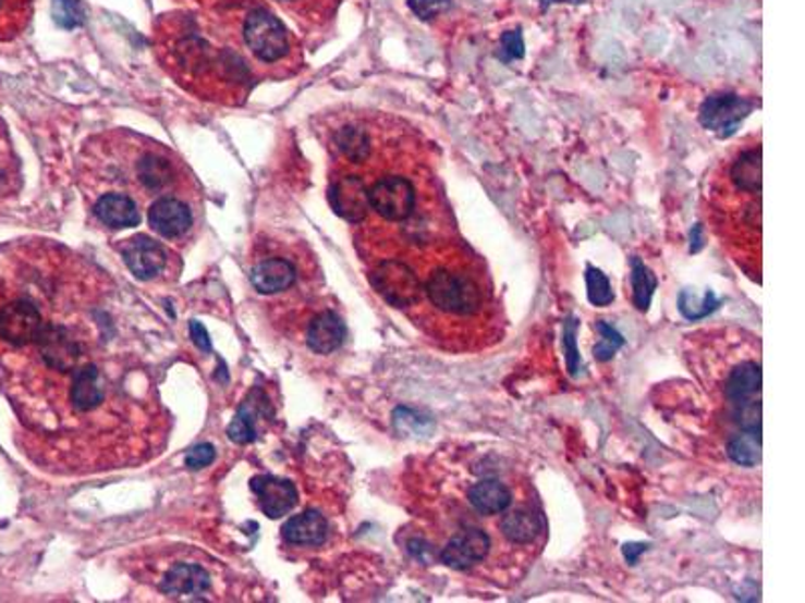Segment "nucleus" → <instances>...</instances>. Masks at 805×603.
Here are the masks:
<instances>
[{"instance_id":"obj_29","label":"nucleus","mask_w":805,"mask_h":603,"mask_svg":"<svg viewBox=\"0 0 805 603\" xmlns=\"http://www.w3.org/2000/svg\"><path fill=\"white\" fill-rule=\"evenodd\" d=\"M735 422L740 424L741 431H759L761 433V398H755L752 403H745L733 408Z\"/></svg>"},{"instance_id":"obj_10","label":"nucleus","mask_w":805,"mask_h":603,"mask_svg":"<svg viewBox=\"0 0 805 603\" xmlns=\"http://www.w3.org/2000/svg\"><path fill=\"white\" fill-rule=\"evenodd\" d=\"M118 249L130 272L144 282H154L172 272V251L156 237L137 234L123 239Z\"/></svg>"},{"instance_id":"obj_36","label":"nucleus","mask_w":805,"mask_h":603,"mask_svg":"<svg viewBox=\"0 0 805 603\" xmlns=\"http://www.w3.org/2000/svg\"><path fill=\"white\" fill-rule=\"evenodd\" d=\"M544 2H548V0H544ZM550 2H574V4H578V2H584V0H550Z\"/></svg>"},{"instance_id":"obj_9","label":"nucleus","mask_w":805,"mask_h":603,"mask_svg":"<svg viewBox=\"0 0 805 603\" xmlns=\"http://www.w3.org/2000/svg\"><path fill=\"white\" fill-rule=\"evenodd\" d=\"M214 576L211 569L199 559H185L178 557L173 564L161 569L158 579V590L172 598V600H190V602H204V600H220L218 590L214 588Z\"/></svg>"},{"instance_id":"obj_27","label":"nucleus","mask_w":805,"mask_h":603,"mask_svg":"<svg viewBox=\"0 0 805 603\" xmlns=\"http://www.w3.org/2000/svg\"><path fill=\"white\" fill-rule=\"evenodd\" d=\"M596 330L602 334V341L595 346V358L600 362H607L619 353V348L624 344V339L617 330L608 327L605 322H596Z\"/></svg>"},{"instance_id":"obj_23","label":"nucleus","mask_w":805,"mask_h":603,"mask_svg":"<svg viewBox=\"0 0 805 603\" xmlns=\"http://www.w3.org/2000/svg\"><path fill=\"white\" fill-rule=\"evenodd\" d=\"M727 455L741 467H755L761 460V433L741 431L735 434L727 445Z\"/></svg>"},{"instance_id":"obj_13","label":"nucleus","mask_w":805,"mask_h":603,"mask_svg":"<svg viewBox=\"0 0 805 603\" xmlns=\"http://www.w3.org/2000/svg\"><path fill=\"white\" fill-rule=\"evenodd\" d=\"M373 284L397 308H405L422 298V282L403 262L389 260L373 274Z\"/></svg>"},{"instance_id":"obj_15","label":"nucleus","mask_w":805,"mask_h":603,"mask_svg":"<svg viewBox=\"0 0 805 603\" xmlns=\"http://www.w3.org/2000/svg\"><path fill=\"white\" fill-rule=\"evenodd\" d=\"M491 541L484 529H465L462 533L449 539L448 545L441 550V562L451 569H469L488 557Z\"/></svg>"},{"instance_id":"obj_31","label":"nucleus","mask_w":805,"mask_h":603,"mask_svg":"<svg viewBox=\"0 0 805 603\" xmlns=\"http://www.w3.org/2000/svg\"><path fill=\"white\" fill-rule=\"evenodd\" d=\"M576 329H578V322H576L574 318H570L566 324H564V348H566L568 370H570V374H576V372H578V353H576Z\"/></svg>"},{"instance_id":"obj_8","label":"nucleus","mask_w":805,"mask_h":603,"mask_svg":"<svg viewBox=\"0 0 805 603\" xmlns=\"http://www.w3.org/2000/svg\"><path fill=\"white\" fill-rule=\"evenodd\" d=\"M367 204L385 223L407 222L417 210V187L401 173H383L367 184Z\"/></svg>"},{"instance_id":"obj_33","label":"nucleus","mask_w":805,"mask_h":603,"mask_svg":"<svg viewBox=\"0 0 805 603\" xmlns=\"http://www.w3.org/2000/svg\"><path fill=\"white\" fill-rule=\"evenodd\" d=\"M192 332H194V339L198 342L199 348L210 350V342H208V336H206V330L202 329L198 322H192Z\"/></svg>"},{"instance_id":"obj_14","label":"nucleus","mask_w":805,"mask_h":603,"mask_svg":"<svg viewBox=\"0 0 805 603\" xmlns=\"http://www.w3.org/2000/svg\"><path fill=\"white\" fill-rule=\"evenodd\" d=\"M92 216L109 230H132L144 220L142 206L121 192H103L85 197Z\"/></svg>"},{"instance_id":"obj_12","label":"nucleus","mask_w":805,"mask_h":603,"mask_svg":"<svg viewBox=\"0 0 805 603\" xmlns=\"http://www.w3.org/2000/svg\"><path fill=\"white\" fill-rule=\"evenodd\" d=\"M329 199L332 210L353 225L369 218L365 177L353 171H337L330 177Z\"/></svg>"},{"instance_id":"obj_30","label":"nucleus","mask_w":805,"mask_h":603,"mask_svg":"<svg viewBox=\"0 0 805 603\" xmlns=\"http://www.w3.org/2000/svg\"><path fill=\"white\" fill-rule=\"evenodd\" d=\"M407 4L417 19L429 23L439 14L449 11L453 7V0H407Z\"/></svg>"},{"instance_id":"obj_22","label":"nucleus","mask_w":805,"mask_h":603,"mask_svg":"<svg viewBox=\"0 0 805 603\" xmlns=\"http://www.w3.org/2000/svg\"><path fill=\"white\" fill-rule=\"evenodd\" d=\"M500 529L508 541L515 545H526L540 536L544 524L540 515H536L532 509H515L503 515Z\"/></svg>"},{"instance_id":"obj_32","label":"nucleus","mask_w":805,"mask_h":603,"mask_svg":"<svg viewBox=\"0 0 805 603\" xmlns=\"http://www.w3.org/2000/svg\"><path fill=\"white\" fill-rule=\"evenodd\" d=\"M216 459V451L211 445H199L194 446L187 457H185V465L190 469H202V467H208Z\"/></svg>"},{"instance_id":"obj_28","label":"nucleus","mask_w":805,"mask_h":603,"mask_svg":"<svg viewBox=\"0 0 805 603\" xmlns=\"http://www.w3.org/2000/svg\"><path fill=\"white\" fill-rule=\"evenodd\" d=\"M524 35H522V28H515V30H505L500 39V51H498V59L503 63H512V61H520L524 59Z\"/></svg>"},{"instance_id":"obj_19","label":"nucleus","mask_w":805,"mask_h":603,"mask_svg":"<svg viewBox=\"0 0 805 603\" xmlns=\"http://www.w3.org/2000/svg\"><path fill=\"white\" fill-rule=\"evenodd\" d=\"M329 536V524L327 519L317 512H304L291 517L282 527V538L291 545L301 547H315L325 543Z\"/></svg>"},{"instance_id":"obj_25","label":"nucleus","mask_w":805,"mask_h":603,"mask_svg":"<svg viewBox=\"0 0 805 603\" xmlns=\"http://www.w3.org/2000/svg\"><path fill=\"white\" fill-rule=\"evenodd\" d=\"M586 284H588V300L598 308L610 306L614 302V294L610 288L607 275L600 270H596L595 266H588L586 270Z\"/></svg>"},{"instance_id":"obj_20","label":"nucleus","mask_w":805,"mask_h":603,"mask_svg":"<svg viewBox=\"0 0 805 603\" xmlns=\"http://www.w3.org/2000/svg\"><path fill=\"white\" fill-rule=\"evenodd\" d=\"M467 501L479 515H500L512 505V491L498 479H484L467 489Z\"/></svg>"},{"instance_id":"obj_18","label":"nucleus","mask_w":805,"mask_h":603,"mask_svg":"<svg viewBox=\"0 0 805 603\" xmlns=\"http://www.w3.org/2000/svg\"><path fill=\"white\" fill-rule=\"evenodd\" d=\"M761 394V367L759 362H741L731 370L725 382V398L731 407L752 403Z\"/></svg>"},{"instance_id":"obj_24","label":"nucleus","mask_w":805,"mask_h":603,"mask_svg":"<svg viewBox=\"0 0 805 603\" xmlns=\"http://www.w3.org/2000/svg\"><path fill=\"white\" fill-rule=\"evenodd\" d=\"M631 266H633L631 282H633L634 304L641 312H647L650 300H652V294L657 290V275L652 274L638 258H633Z\"/></svg>"},{"instance_id":"obj_3","label":"nucleus","mask_w":805,"mask_h":603,"mask_svg":"<svg viewBox=\"0 0 805 603\" xmlns=\"http://www.w3.org/2000/svg\"><path fill=\"white\" fill-rule=\"evenodd\" d=\"M77 175L83 196L121 192L142 210L159 197H204L194 173L170 147L130 130L99 133L81 149Z\"/></svg>"},{"instance_id":"obj_21","label":"nucleus","mask_w":805,"mask_h":603,"mask_svg":"<svg viewBox=\"0 0 805 603\" xmlns=\"http://www.w3.org/2000/svg\"><path fill=\"white\" fill-rule=\"evenodd\" d=\"M729 177L740 192L759 196L761 194V147H753V149L743 151L740 158L733 161Z\"/></svg>"},{"instance_id":"obj_2","label":"nucleus","mask_w":805,"mask_h":603,"mask_svg":"<svg viewBox=\"0 0 805 603\" xmlns=\"http://www.w3.org/2000/svg\"><path fill=\"white\" fill-rule=\"evenodd\" d=\"M242 14H161L154 23L159 65L202 101L228 107L246 103L254 85L265 77L242 39Z\"/></svg>"},{"instance_id":"obj_34","label":"nucleus","mask_w":805,"mask_h":603,"mask_svg":"<svg viewBox=\"0 0 805 603\" xmlns=\"http://www.w3.org/2000/svg\"><path fill=\"white\" fill-rule=\"evenodd\" d=\"M645 550H647V545H624V555H626V559H629L631 564H636L638 553H643Z\"/></svg>"},{"instance_id":"obj_11","label":"nucleus","mask_w":805,"mask_h":603,"mask_svg":"<svg viewBox=\"0 0 805 603\" xmlns=\"http://www.w3.org/2000/svg\"><path fill=\"white\" fill-rule=\"evenodd\" d=\"M753 109L755 101L737 93H713L700 106L699 123L707 132L729 139L740 132L741 123L752 115Z\"/></svg>"},{"instance_id":"obj_26","label":"nucleus","mask_w":805,"mask_h":603,"mask_svg":"<svg viewBox=\"0 0 805 603\" xmlns=\"http://www.w3.org/2000/svg\"><path fill=\"white\" fill-rule=\"evenodd\" d=\"M198 11L211 14H242L252 7H263V0H192Z\"/></svg>"},{"instance_id":"obj_16","label":"nucleus","mask_w":805,"mask_h":603,"mask_svg":"<svg viewBox=\"0 0 805 603\" xmlns=\"http://www.w3.org/2000/svg\"><path fill=\"white\" fill-rule=\"evenodd\" d=\"M252 491L258 497V505L270 519H278L292 512L298 501L296 487L291 481L277 479L272 475H260L252 479Z\"/></svg>"},{"instance_id":"obj_17","label":"nucleus","mask_w":805,"mask_h":603,"mask_svg":"<svg viewBox=\"0 0 805 603\" xmlns=\"http://www.w3.org/2000/svg\"><path fill=\"white\" fill-rule=\"evenodd\" d=\"M346 339V327L332 310L317 312L306 324V344L317 355H330L341 348Z\"/></svg>"},{"instance_id":"obj_4","label":"nucleus","mask_w":805,"mask_h":603,"mask_svg":"<svg viewBox=\"0 0 805 603\" xmlns=\"http://www.w3.org/2000/svg\"><path fill=\"white\" fill-rule=\"evenodd\" d=\"M242 39L265 79H286L303 65L298 40L265 4L242 14Z\"/></svg>"},{"instance_id":"obj_6","label":"nucleus","mask_w":805,"mask_h":603,"mask_svg":"<svg viewBox=\"0 0 805 603\" xmlns=\"http://www.w3.org/2000/svg\"><path fill=\"white\" fill-rule=\"evenodd\" d=\"M204 197L166 196L147 206L149 227L170 244H185L198 232Z\"/></svg>"},{"instance_id":"obj_35","label":"nucleus","mask_w":805,"mask_h":603,"mask_svg":"<svg viewBox=\"0 0 805 603\" xmlns=\"http://www.w3.org/2000/svg\"><path fill=\"white\" fill-rule=\"evenodd\" d=\"M9 2H14V0H0V14H2V11H4V7H7V4H9ZM14 4H16V7H19V9H23V11H27V9H25V7H21V4H19V2H14ZM27 13H28V11H27Z\"/></svg>"},{"instance_id":"obj_5","label":"nucleus","mask_w":805,"mask_h":603,"mask_svg":"<svg viewBox=\"0 0 805 603\" xmlns=\"http://www.w3.org/2000/svg\"><path fill=\"white\" fill-rule=\"evenodd\" d=\"M425 294L431 306L446 315H476L484 306V288L474 275L462 270L437 268L425 282Z\"/></svg>"},{"instance_id":"obj_7","label":"nucleus","mask_w":805,"mask_h":603,"mask_svg":"<svg viewBox=\"0 0 805 603\" xmlns=\"http://www.w3.org/2000/svg\"><path fill=\"white\" fill-rule=\"evenodd\" d=\"M301 260L294 258L291 248L282 254L280 244L268 242L252 258L251 282L263 296H280L301 284Z\"/></svg>"},{"instance_id":"obj_1","label":"nucleus","mask_w":805,"mask_h":603,"mask_svg":"<svg viewBox=\"0 0 805 603\" xmlns=\"http://www.w3.org/2000/svg\"><path fill=\"white\" fill-rule=\"evenodd\" d=\"M156 322L73 249L51 239L0 246V389L37 465L89 475L163 451L170 415L156 386Z\"/></svg>"}]
</instances>
